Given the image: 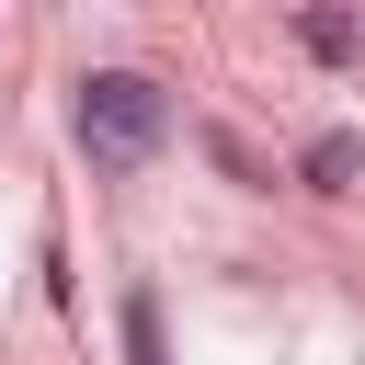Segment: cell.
Segmentation results:
<instances>
[{
    "label": "cell",
    "instance_id": "1",
    "mask_svg": "<svg viewBox=\"0 0 365 365\" xmlns=\"http://www.w3.org/2000/svg\"><path fill=\"white\" fill-rule=\"evenodd\" d=\"M160 137H171V91L160 80H137V68H91L80 80V148L103 171H137Z\"/></svg>",
    "mask_w": 365,
    "mask_h": 365
},
{
    "label": "cell",
    "instance_id": "2",
    "mask_svg": "<svg viewBox=\"0 0 365 365\" xmlns=\"http://www.w3.org/2000/svg\"><path fill=\"white\" fill-rule=\"evenodd\" d=\"M354 171H365V137H354V125H319V137L297 148V182H308V194H354Z\"/></svg>",
    "mask_w": 365,
    "mask_h": 365
},
{
    "label": "cell",
    "instance_id": "3",
    "mask_svg": "<svg viewBox=\"0 0 365 365\" xmlns=\"http://www.w3.org/2000/svg\"><path fill=\"white\" fill-rule=\"evenodd\" d=\"M125 365H171V354H160V297H148V285H125Z\"/></svg>",
    "mask_w": 365,
    "mask_h": 365
},
{
    "label": "cell",
    "instance_id": "4",
    "mask_svg": "<svg viewBox=\"0 0 365 365\" xmlns=\"http://www.w3.org/2000/svg\"><path fill=\"white\" fill-rule=\"evenodd\" d=\"M297 34H308V57H331V68H342V57H354V11H308V23H297Z\"/></svg>",
    "mask_w": 365,
    "mask_h": 365
},
{
    "label": "cell",
    "instance_id": "5",
    "mask_svg": "<svg viewBox=\"0 0 365 365\" xmlns=\"http://www.w3.org/2000/svg\"><path fill=\"white\" fill-rule=\"evenodd\" d=\"M205 160H217V171H228V182H251V194H262V182H274V171H262V160H251V148H240V137H228V125H205Z\"/></svg>",
    "mask_w": 365,
    "mask_h": 365
}]
</instances>
